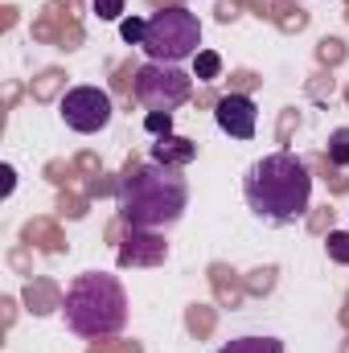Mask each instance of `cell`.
<instances>
[{
  "label": "cell",
  "instance_id": "obj_1",
  "mask_svg": "<svg viewBox=\"0 0 349 353\" xmlns=\"http://www.w3.org/2000/svg\"><path fill=\"white\" fill-rule=\"evenodd\" d=\"M185 205H189L185 176H181V169H169L161 161L132 165L119 181V218H123V226L165 230V226L181 222Z\"/></svg>",
  "mask_w": 349,
  "mask_h": 353
},
{
  "label": "cell",
  "instance_id": "obj_2",
  "mask_svg": "<svg viewBox=\"0 0 349 353\" xmlns=\"http://www.w3.org/2000/svg\"><path fill=\"white\" fill-rule=\"evenodd\" d=\"M243 193L267 222H300L312 201V173L296 152H267L247 169Z\"/></svg>",
  "mask_w": 349,
  "mask_h": 353
},
{
  "label": "cell",
  "instance_id": "obj_3",
  "mask_svg": "<svg viewBox=\"0 0 349 353\" xmlns=\"http://www.w3.org/2000/svg\"><path fill=\"white\" fill-rule=\"evenodd\" d=\"M62 316H66V329L79 333V337H87V341L115 337L128 325V292H123V283L115 275L83 271L66 288Z\"/></svg>",
  "mask_w": 349,
  "mask_h": 353
},
{
  "label": "cell",
  "instance_id": "obj_4",
  "mask_svg": "<svg viewBox=\"0 0 349 353\" xmlns=\"http://www.w3.org/2000/svg\"><path fill=\"white\" fill-rule=\"evenodd\" d=\"M201 46V21L197 12L181 8V4H165L148 17V33H144V54L148 62H185L197 58Z\"/></svg>",
  "mask_w": 349,
  "mask_h": 353
},
{
  "label": "cell",
  "instance_id": "obj_5",
  "mask_svg": "<svg viewBox=\"0 0 349 353\" xmlns=\"http://www.w3.org/2000/svg\"><path fill=\"white\" fill-rule=\"evenodd\" d=\"M132 90L136 99L148 107V111H169L173 115L177 107L193 94V74H185L173 62H144L132 79Z\"/></svg>",
  "mask_w": 349,
  "mask_h": 353
},
{
  "label": "cell",
  "instance_id": "obj_6",
  "mask_svg": "<svg viewBox=\"0 0 349 353\" xmlns=\"http://www.w3.org/2000/svg\"><path fill=\"white\" fill-rule=\"evenodd\" d=\"M58 111H62V123L70 128V132H103L107 123H111V115H115V107H111V94L99 87H70L62 94V103H58Z\"/></svg>",
  "mask_w": 349,
  "mask_h": 353
},
{
  "label": "cell",
  "instance_id": "obj_7",
  "mask_svg": "<svg viewBox=\"0 0 349 353\" xmlns=\"http://www.w3.org/2000/svg\"><path fill=\"white\" fill-rule=\"evenodd\" d=\"M214 119H218V128H222L226 136L251 140V136H255V123H259V107H255L251 94H222V99L214 103Z\"/></svg>",
  "mask_w": 349,
  "mask_h": 353
},
{
  "label": "cell",
  "instance_id": "obj_8",
  "mask_svg": "<svg viewBox=\"0 0 349 353\" xmlns=\"http://www.w3.org/2000/svg\"><path fill=\"white\" fill-rule=\"evenodd\" d=\"M169 255L165 239H157V230H136L128 226V239L119 247V267H157Z\"/></svg>",
  "mask_w": 349,
  "mask_h": 353
},
{
  "label": "cell",
  "instance_id": "obj_9",
  "mask_svg": "<svg viewBox=\"0 0 349 353\" xmlns=\"http://www.w3.org/2000/svg\"><path fill=\"white\" fill-rule=\"evenodd\" d=\"M152 161H161V165H169V169H185V165L197 161V144L185 140V136H157Z\"/></svg>",
  "mask_w": 349,
  "mask_h": 353
},
{
  "label": "cell",
  "instance_id": "obj_10",
  "mask_svg": "<svg viewBox=\"0 0 349 353\" xmlns=\"http://www.w3.org/2000/svg\"><path fill=\"white\" fill-rule=\"evenodd\" d=\"M218 353H283V341L279 337H235Z\"/></svg>",
  "mask_w": 349,
  "mask_h": 353
},
{
  "label": "cell",
  "instance_id": "obj_11",
  "mask_svg": "<svg viewBox=\"0 0 349 353\" xmlns=\"http://www.w3.org/2000/svg\"><path fill=\"white\" fill-rule=\"evenodd\" d=\"M218 70H222V58H218L214 50H197V58H193V79L214 83V79H218Z\"/></svg>",
  "mask_w": 349,
  "mask_h": 353
},
{
  "label": "cell",
  "instance_id": "obj_12",
  "mask_svg": "<svg viewBox=\"0 0 349 353\" xmlns=\"http://www.w3.org/2000/svg\"><path fill=\"white\" fill-rule=\"evenodd\" d=\"M329 161H333L337 169H349V128H337V132L329 136Z\"/></svg>",
  "mask_w": 349,
  "mask_h": 353
},
{
  "label": "cell",
  "instance_id": "obj_13",
  "mask_svg": "<svg viewBox=\"0 0 349 353\" xmlns=\"http://www.w3.org/2000/svg\"><path fill=\"white\" fill-rule=\"evenodd\" d=\"M325 251H329V259H333V263H346L349 267V230H333V234L325 239Z\"/></svg>",
  "mask_w": 349,
  "mask_h": 353
},
{
  "label": "cell",
  "instance_id": "obj_14",
  "mask_svg": "<svg viewBox=\"0 0 349 353\" xmlns=\"http://www.w3.org/2000/svg\"><path fill=\"white\" fill-rule=\"evenodd\" d=\"M119 33H123V41H132V46H144V33H148V17H128V21L119 25Z\"/></svg>",
  "mask_w": 349,
  "mask_h": 353
},
{
  "label": "cell",
  "instance_id": "obj_15",
  "mask_svg": "<svg viewBox=\"0 0 349 353\" xmlns=\"http://www.w3.org/2000/svg\"><path fill=\"white\" fill-rule=\"evenodd\" d=\"M144 128H148L152 136H173V115H169V111H148V115H144Z\"/></svg>",
  "mask_w": 349,
  "mask_h": 353
},
{
  "label": "cell",
  "instance_id": "obj_16",
  "mask_svg": "<svg viewBox=\"0 0 349 353\" xmlns=\"http://www.w3.org/2000/svg\"><path fill=\"white\" fill-rule=\"evenodd\" d=\"M94 12H99V21H119L123 0H94Z\"/></svg>",
  "mask_w": 349,
  "mask_h": 353
},
{
  "label": "cell",
  "instance_id": "obj_17",
  "mask_svg": "<svg viewBox=\"0 0 349 353\" xmlns=\"http://www.w3.org/2000/svg\"><path fill=\"white\" fill-rule=\"evenodd\" d=\"M0 176H4V197H8V193H12V185H17V173H12V165H4V169H0Z\"/></svg>",
  "mask_w": 349,
  "mask_h": 353
}]
</instances>
